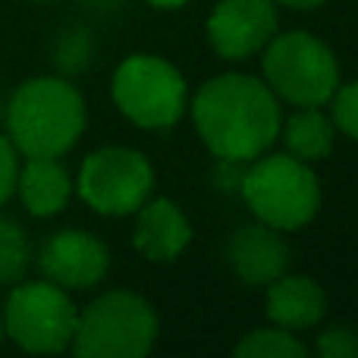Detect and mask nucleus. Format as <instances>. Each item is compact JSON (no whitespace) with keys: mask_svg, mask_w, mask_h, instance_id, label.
Here are the masks:
<instances>
[{"mask_svg":"<svg viewBox=\"0 0 358 358\" xmlns=\"http://www.w3.org/2000/svg\"><path fill=\"white\" fill-rule=\"evenodd\" d=\"M189 113L201 145L223 164H248L271 151L283 123L277 94L248 73L204 79L192 94Z\"/></svg>","mask_w":358,"mask_h":358,"instance_id":"nucleus-1","label":"nucleus"},{"mask_svg":"<svg viewBox=\"0 0 358 358\" xmlns=\"http://www.w3.org/2000/svg\"><path fill=\"white\" fill-rule=\"evenodd\" d=\"M6 138L19 157H63L79 145L88 123L85 98L63 76H35L6 104Z\"/></svg>","mask_w":358,"mask_h":358,"instance_id":"nucleus-2","label":"nucleus"},{"mask_svg":"<svg viewBox=\"0 0 358 358\" xmlns=\"http://www.w3.org/2000/svg\"><path fill=\"white\" fill-rule=\"evenodd\" d=\"M239 192L245 208L255 220L292 233V229L308 227L321 210V179L315 173V164H305L283 155H261L248 161V170L239 176Z\"/></svg>","mask_w":358,"mask_h":358,"instance_id":"nucleus-3","label":"nucleus"},{"mask_svg":"<svg viewBox=\"0 0 358 358\" xmlns=\"http://www.w3.org/2000/svg\"><path fill=\"white\" fill-rule=\"evenodd\" d=\"M161 334L155 305L132 289H107L79 308L73 352L79 358H145Z\"/></svg>","mask_w":358,"mask_h":358,"instance_id":"nucleus-4","label":"nucleus"},{"mask_svg":"<svg viewBox=\"0 0 358 358\" xmlns=\"http://www.w3.org/2000/svg\"><path fill=\"white\" fill-rule=\"evenodd\" d=\"M261 79L289 107H327L343 82L334 48L311 31H277L261 50Z\"/></svg>","mask_w":358,"mask_h":358,"instance_id":"nucleus-5","label":"nucleus"},{"mask_svg":"<svg viewBox=\"0 0 358 358\" xmlns=\"http://www.w3.org/2000/svg\"><path fill=\"white\" fill-rule=\"evenodd\" d=\"M110 98L132 126L148 132L173 129L189 110V85L161 54H129L113 69Z\"/></svg>","mask_w":358,"mask_h":358,"instance_id":"nucleus-6","label":"nucleus"},{"mask_svg":"<svg viewBox=\"0 0 358 358\" xmlns=\"http://www.w3.org/2000/svg\"><path fill=\"white\" fill-rule=\"evenodd\" d=\"M0 321H3V336H10L22 352L57 355L73 346L79 308L69 299V289L50 280H35L13 286Z\"/></svg>","mask_w":358,"mask_h":358,"instance_id":"nucleus-7","label":"nucleus"},{"mask_svg":"<svg viewBox=\"0 0 358 358\" xmlns=\"http://www.w3.org/2000/svg\"><path fill=\"white\" fill-rule=\"evenodd\" d=\"M73 182L79 198L94 214L129 217L155 192V167L138 148L104 145L82 161Z\"/></svg>","mask_w":358,"mask_h":358,"instance_id":"nucleus-8","label":"nucleus"},{"mask_svg":"<svg viewBox=\"0 0 358 358\" xmlns=\"http://www.w3.org/2000/svg\"><path fill=\"white\" fill-rule=\"evenodd\" d=\"M277 31L280 13L273 0H217L204 22L210 50L227 63L258 57Z\"/></svg>","mask_w":358,"mask_h":358,"instance_id":"nucleus-9","label":"nucleus"},{"mask_svg":"<svg viewBox=\"0 0 358 358\" xmlns=\"http://www.w3.org/2000/svg\"><path fill=\"white\" fill-rule=\"evenodd\" d=\"M38 267L44 280L69 292L94 289L110 271V252L88 229H60L44 239L38 252Z\"/></svg>","mask_w":358,"mask_h":358,"instance_id":"nucleus-10","label":"nucleus"},{"mask_svg":"<svg viewBox=\"0 0 358 358\" xmlns=\"http://www.w3.org/2000/svg\"><path fill=\"white\" fill-rule=\"evenodd\" d=\"M227 264L252 289H264L289 271V245L283 233L255 220L236 227L227 239Z\"/></svg>","mask_w":358,"mask_h":358,"instance_id":"nucleus-11","label":"nucleus"},{"mask_svg":"<svg viewBox=\"0 0 358 358\" xmlns=\"http://www.w3.org/2000/svg\"><path fill=\"white\" fill-rule=\"evenodd\" d=\"M192 242V223L173 198H148L136 210L132 248L151 264H173Z\"/></svg>","mask_w":358,"mask_h":358,"instance_id":"nucleus-12","label":"nucleus"},{"mask_svg":"<svg viewBox=\"0 0 358 358\" xmlns=\"http://www.w3.org/2000/svg\"><path fill=\"white\" fill-rule=\"evenodd\" d=\"M267 289V317L277 327H286L292 334L311 330L327 315V292L315 277L305 273H289L277 277Z\"/></svg>","mask_w":358,"mask_h":358,"instance_id":"nucleus-13","label":"nucleus"},{"mask_svg":"<svg viewBox=\"0 0 358 358\" xmlns=\"http://www.w3.org/2000/svg\"><path fill=\"white\" fill-rule=\"evenodd\" d=\"M16 192L31 217H57L73 198L76 182L60 157H25L19 164Z\"/></svg>","mask_w":358,"mask_h":358,"instance_id":"nucleus-14","label":"nucleus"},{"mask_svg":"<svg viewBox=\"0 0 358 358\" xmlns=\"http://www.w3.org/2000/svg\"><path fill=\"white\" fill-rule=\"evenodd\" d=\"M280 138L292 157L305 164H317L334 155L336 126L330 113H324L321 107H296L280 123Z\"/></svg>","mask_w":358,"mask_h":358,"instance_id":"nucleus-15","label":"nucleus"},{"mask_svg":"<svg viewBox=\"0 0 358 358\" xmlns=\"http://www.w3.org/2000/svg\"><path fill=\"white\" fill-rule=\"evenodd\" d=\"M233 355H242V358H305L308 355V346H305L292 330L271 324V327H258V330L242 336V340L233 346Z\"/></svg>","mask_w":358,"mask_h":358,"instance_id":"nucleus-16","label":"nucleus"},{"mask_svg":"<svg viewBox=\"0 0 358 358\" xmlns=\"http://www.w3.org/2000/svg\"><path fill=\"white\" fill-rule=\"evenodd\" d=\"M31 245L25 229L10 217H0V286L19 283L29 271Z\"/></svg>","mask_w":358,"mask_h":358,"instance_id":"nucleus-17","label":"nucleus"},{"mask_svg":"<svg viewBox=\"0 0 358 358\" xmlns=\"http://www.w3.org/2000/svg\"><path fill=\"white\" fill-rule=\"evenodd\" d=\"M327 107H330V120H334L336 132L358 142V79L340 82L336 92L330 94Z\"/></svg>","mask_w":358,"mask_h":358,"instance_id":"nucleus-18","label":"nucleus"},{"mask_svg":"<svg viewBox=\"0 0 358 358\" xmlns=\"http://www.w3.org/2000/svg\"><path fill=\"white\" fill-rule=\"evenodd\" d=\"M317 352L324 358H358V330L352 324H334L317 336Z\"/></svg>","mask_w":358,"mask_h":358,"instance_id":"nucleus-19","label":"nucleus"},{"mask_svg":"<svg viewBox=\"0 0 358 358\" xmlns=\"http://www.w3.org/2000/svg\"><path fill=\"white\" fill-rule=\"evenodd\" d=\"M19 151L6 136H0V208L13 198L16 192V176H19Z\"/></svg>","mask_w":358,"mask_h":358,"instance_id":"nucleus-20","label":"nucleus"},{"mask_svg":"<svg viewBox=\"0 0 358 358\" xmlns=\"http://www.w3.org/2000/svg\"><path fill=\"white\" fill-rule=\"evenodd\" d=\"M88 60H92V44H88V38L82 31H73V35L63 38L60 57H57V63L63 69H82Z\"/></svg>","mask_w":358,"mask_h":358,"instance_id":"nucleus-21","label":"nucleus"},{"mask_svg":"<svg viewBox=\"0 0 358 358\" xmlns=\"http://www.w3.org/2000/svg\"><path fill=\"white\" fill-rule=\"evenodd\" d=\"M277 6H289V10H317V6H324L327 0H273Z\"/></svg>","mask_w":358,"mask_h":358,"instance_id":"nucleus-22","label":"nucleus"},{"mask_svg":"<svg viewBox=\"0 0 358 358\" xmlns=\"http://www.w3.org/2000/svg\"><path fill=\"white\" fill-rule=\"evenodd\" d=\"M151 6H157V10H179V6H185L189 0H148Z\"/></svg>","mask_w":358,"mask_h":358,"instance_id":"nucleus-23","label":"nucleus"},{"mask_svg":"<svg viewBox=\"0 0 358 358\" xmlns=\"http://www.w3.org/2000/svg\"><path fill=\"white\" fill-rule=\"evenodd\" d=\"M0 343H3V321H0Z\"/></svg>","mask_w":358,"mask_h":358,"instance_id":"nucleus-24","label":"nucleus"}]
</instances>
